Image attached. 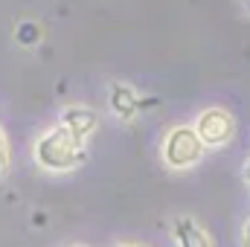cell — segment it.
Wrapping results in <instances>:
<instances>
[{"label": "cell", "mask_w": 250, "mask_h": 247, "mask_svg": "<svg viewBox=\"0 0 250 247\" xmlns=\"http://www.w3.org/2000/svg\"><path fill=\"white\" fill-rule=\"evenodd\" d=\"M172 230H175L178 247H212V239L207 236V230H204L195 218H189V215L175 218Z\"/></svg>", "instance_id": "obj_5"}, {"label": "cell", "mask_w": 250, "mask_h": 247, "mask_svg": "<svg viewBox=\"0 0 250 247\" xmlns=\"http://www.w3.org/2000/svg\"><path fill=\"white\" fill-rule=\"evenodd\" d=\"M41 38H44V26L35 23V21H21V23L15 26V41H18L21 47H35Z\"/></svg>", "instance_id": "obj_7"}, {"label": "cell", "mask_w": 250, "mask_h": 247, "mask_svg": "<svg viewBox=\"0 0 250 247\" xmlns=\"http://www.w3.org/2000/svg\"><path fill=\"white\" fill-rule=\"evenodd\" d=\"M62 125L73 137H79L82 143H87L96 134V128H99V114L90 111V108H84V105H70V108H64V114H62Z\"/></svg>", "instance_id": "obj_4"}, {"label": "cell", "mask_w": 250, "mask_h": 247, "mask_svg": "<svg viewBox=\"0 0 250 247\" xmlns=\"http://www.w3.org/2000/svg\"><path fill=\"white\" fill-rule=\"evenodd\" d=\"M111 108H114V114L125 120V123H131L140 111H143V99L128 87V84H114L111 87Z\"/></svg>", "instance_id": "obj_6"}, {"label": "cell", "mask_w": 250, "mask_h": 247, "mask_svg": "<svg viewBox=\"0 0 250 247\" xmlns=\"http://www.w3.org/2000/svg\"><path fill=\"white\" fill-rule=\"evenodd\" d=\"M204 140L198 137L195 128L189 125H175L166 140H163V160L169 169H189L204 157Z\"/></svg>", "instance_id": "obj_2"}, {"label": "cell", "mask_w": 250, "mask_h": 247, "mask_svg": "<svg viewBox=\"0 0 250 247\" xmlns=\"http://www.w3.org/2000/svg\"><path fill=\"white\" fill-rule=\"evenodd\" d=\"M9 160H12V154H9V140H6V134H3V128H0V181H3L6 172H9Z\"/></svg>", "instance_id": "obj_8"}, {"label": "cell", "mask_w": 250, "mask_h": 247, "mask_svg": "<svg viewBox=\"0 0 250 247\" xmlns=\"http://www.w3.org/2000/svg\"><path fill=\"white\" fill-rule=\"evenodd\" d=\"M84 145L87 143H82L64 125H59V128L47 131L35 143V160L47 172H70V169H79L87 160V148Z\"/></svg>", "instance_id": "obj_1"}, {"label": "cell", "mask_w": 250, "mask_h": 247, "mask_svg": "<svg viewBox=\"0 0 250 247\" xmlns=\"http://www.w3.org/2000/svg\"><path fill=\"white\" fill-rule=\"evenodd\" d=\"M242 242H245V247H250V221L245 224V239H242Z\"/></svg>", "instance_id": "obj_9"}, {"label": "cell", "mask_w": 250, "mask_h": 247, "mask_svg": "<svg viewBox=\"0 0 250 247\" xmlns=\"http://www.w3.org/2000/svg\"><path fill=\"white\" fill-rule=\"evenodd\" d=\"M245 6H248V12H250V0H245Z\"/></svg>", "instance_id": "obj_12"}, {"label": "cell", "mask_w": 250, "mask_h": 247, "mask_svg": "<svg viewBox=\"0 0 250 247\" xmlns=\"http://www.w3.org/2000/svg\"><path fill=\"white\" fill-rule=\"evenodd\" d=\"M73 247H82V245H73Z\"/></svg>", "instance_id": "obj_13"}, {"label": "cell", "mask_w": 250, "mask_h": 247, "mask_svg": "<svg viewBox=\"0 0 250 247\" xmlns=\"http://www.w3.org/2000/svg\"><path fill=\"white\" fill-rule=\"evenodd\" d=\"M195 131H198V137L204 140L207 148H221V145H227L233 140L236 123H233V117L224 108H207L195 120Z\"/></svg>", "instance_id": "obj_3"}, {"label": "cell", "mask_w": 250, "mask_h": 247, "mask_svg": "<svg viewBox=\"0 0 250 247\" xmlns=\"http://www.w3.org/2000/svg\"><path fill=\"white\" fill-rule=\"evenodd\" d=\"M117 247H143V245H117Z\"/></svg>", "instance_id": "obj_11"}, {"label": "cell", "mask_w": 250, "mask_h": 247, "mask_svg": "<svg viewBox=\"0 0 250 247\" xmlns=\"http://www.w3.org/2000/svg\"><path fill=\"white\" fill-rule=\"evenodd\" d=\"M245 178L250 181V160H248V166H245Z\"/></svg>", "instance_id": "obj_10"}]
</instances>
